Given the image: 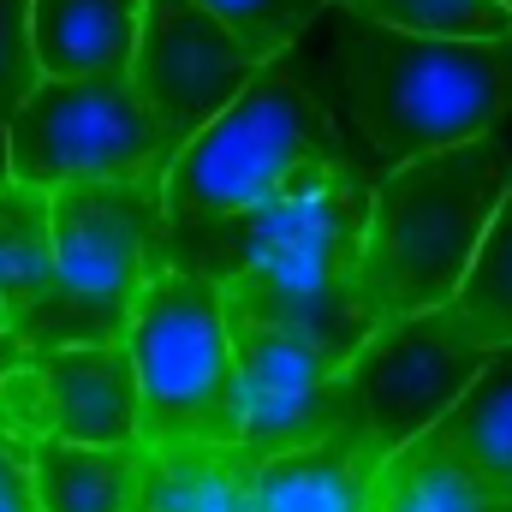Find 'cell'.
Here are the masks:
<instances>
[{
	"instance_id": "27",
	"label": "cell",
	"mask_w": 512,
	"mask_h": 512,
	"mask_svg": "<svg viewBox=\"0 0 512 512\" xmlns=\"http://www.w3.org/2000/svg\"><path fill=\"white\" fill-rule=\"evenodd\" d=\"M0 334H6V316H0Z\"/></svg>"
},
{
	"instance_id": "1",
	"label": "cell",
	"mask_w": 512,
	"mask_h": 512,
	"mask_svg": "<svg viewBox=\"0 0 512 512\" xmlns=\"http://www.w3.org/2000/svg\"><path fill=\"white\" fill-rule=\"evenodd\" d=\"M286 66L322 102L364 173L501 137L512 114V36L435 42L328 6Z\"/></svg>"
},
{
	"instance_id": "20",
	"label": "cell",
	"mask_w": 512,
	"mask_h": 512,
	"mask_svg": "<svg viewBox=\"0 0 512 512\" xmlns=\"http://www.w3.org/2000/svg\"><path fill=\"white\" fill-rule=\"evenodd\" d=\"M352 18H370L382 30L435 36V42H501L512 36V18L501 0H334Z\"/></svg>"
},
{
	"instance_id": "13",
	"label": "cell",
	"mask_w": 512,
	"mask_h": 512,
	"mask_svg": "<svg viewBox=\"0 0 512 512\" xmlns=\"http://www.w3.org/2000/svg\"><path fill=\"white\" fill-rule=\"evenodd\" d=\"M60 304V262H54V197L30 185L0 191V316L6 334L30 352L42 346Z\"/></svg>"
},
{
	"instance_id": "16",
	"label": "cell",
	"mask_w": 512,
	"mask_h": 512,
	"mask_svg": "<svg viewBox=\"0 0 512 512\" xmlns=\"http://www.w3.org/2000/svg\"><path fill=\"white\" fill-rule=\"evenodd\" d=\"M143 447H72L42 441L30 453L42 512H137L143 507Z\"/></svg>"
},
{
	"instance_id": "8",
	"label": "cell",
	"mask_w": 512,
	"mask_h": 512,
	"mask_svg": "<svg viewBox=\"0 0 512 512\" xmlns=\"http://www.w3.org/2000/svg\"><path fill=\"white\" fill-rule=\"evenodd\" d=\"M489 346L471 340L459 310H429L411 322L376 328L364 352L352 358V405L358 423L382 441V453H399L423 435H435L471 382L489 370Z\"/></svg>"
},
{
	"instance_id": "11",
	"label": "cell",
	"mask_w": 512,
	"mask_h": 512,
	"mask_svg": "<svg viewBox=\"0 0 512 512\" xmlns=\"http://www.w3.org/2000/svg\"><path fill=\"white\" fill-rule=\"evenodd\" d=\"M30 370L42 387L48 441L143 447L137 364L126 346H54V352H30Z\"/></svg>"
},
{
	"instance_id": "26",
	"label": "cell",
	"mask_w": 512,
	"mask_h": 512,
	"mask_svg": "<svg viewBox=\"0 0 512 512\" xmlns=\"http://www.w3.org/2000/svg\"><path fill=\"white\" fill-rule=\"evenodd\" d=\"M501 6H507V18H512V0H501Z\"/></svg>"
},
{
	"instance_id": "21",
	"label": "cell",
	"mask_w": 512,
	"mask_h": 512,
	"mask_svg": "<svg viewBox=\"0 0 512 512\" xmlns=\"http://www.w3.org/2000/svg\"><path fill=\"white\" fill-rule=\"evenodd\" d=\"M191 6L215 12L262 66H274V60H286V54L322 24V12H328L334 0H191Z\"/></svg>"
},
{
	"instance_id": "10",
	"label": "cell",
	"mask_w": 512,
	"mask_h": 512,
	"mask_svg": "<svg viewBox=\"0 0 512 512\" xmlns=\"http://www.w3.org/2000/svg\"><path fill=\"white\" fill-rule=\"evenodd\" d=\"M256 78H262V60L215 12H203L191 0H149L137 60H131V84H137L143 114L161 131L167 167L179 161V149L191 137H203L215 126Z\"/></svg>"
},
{
	"instance_id": "23",
	"label": "cell",
	"mask_w": 512,
	"mask_h": 512,
	"mask_svg": "<svg viewBox=\"0 0 512 512\" xmlns=\"http://www.w3.org/2000/svg\"><path fill=\"white\" fill-rule=\"evenodd\" d=\"M30 453H36V441L12 435V429L0 423V512H42V507H36Z\"/></svg>"
},
{
	"instance_id": "4",
	"label": "cell",
	"mask_w": 512,
	"mask_h": 512,
	"mask_svg": "<svg viewBox=\"0 0 512 512\" xmlns=\"http://www.w3.org/2000/svg\"><path fill=\"white\" fill-rule=\"evenodd\" d=\"M352 161L334 120L322 114V102L292 78L286 60L262 66L251 90L179 149V161L167 167V227H215V221H239L262 203L298 191L304 179L328 173Z\"/></svg>"
},
{
	"instance_id": "7",
	"label": "cell",
	"mask_w": 512,
	"mask_h": 512,
	"mask_svg": "<svg viewBox=\"0 0 512 512\" xmlns=\"http://www.w3.org/2000/svg\"><path fill=\"white\" fill-rule=\"evenodd\" d=\"M12 179L30 191L72 185H131L161 179V131L143 114L137 84L126 78H42L36 96L6 120Z\"/></svg>"
},
{
	"instance_id": "25",
	"label": "cell",
	"mask_w": 512,
	"mask_h": 512,
	"mask_svg": "<svg viewBox=\"0 0 512 512\" xmlns=\"http://www.w3.org/2000/svg\"><path fill=\"white\" fill-rule=\"evenodd\" d=\"M12 185V131H6V114H0V191Z\"/></svg>"
},
{
	"instance_id": "14",
	"label": "cell",
	"mask_w": 512,
	"mask_h": 512,
	"mask_svg": "<svg viewBox=\"0 0 512 512\" xmlns=\"http://www.w3.org/2000/svg\"><path fill=\"white\" fill-rule=\"evenodd\" d=\"M149 0H30L42 78H126Z\"/></svg>"
},
{
	"instance_id": "19",
	"label": "cell",
	"mask_w": 512,
	"mask_h": 512,
	"mask_svg": "<svg viewBox=\"0 0 512 512\" xmlns=\"http://www.w3.org/2000/svg\"><path fill=\"white\" fill-rule=\"evenodd\" d=\"M453 310H459V322L471 328L477 346H489V352L512 346V185L501 197V209H495V221H489V239L471 262Z\"/></svg>"
},
{
	"instance_id": "17",
	"label": "cell",
	"mask_w": 512,
	"mask_h": 512,
	"mask_svg": "<svg viewBox=\"0 0 512 512\" xmlns=\"http://www.w3.org/2000/svg\"><path fill=\"white\" fill-rule=\"evenodd\" d=\"M256 471L245 447H161L143 459L137 512H256Z\"/></svg>"
},
{
	"instance_id": "9",
	"label": "cell",
	"mask_w": 512,
	"mask_h": 512,
	"mask_svg": "<svg viewBox=\"0 0 512 512\" xmlns=\"http://www.w3.org/2000/svg\"><path fill=\"white\" fill-rule=\"evenodd\" d=\"M233 358H239V447L256 465L316 447L358 423L352 405V358L328 352L310 334L233 316Z\"/></svg>"
},
{
	"instance_id": "24",
	"label": "cell",
	"mask_w": 512,
	"mask_h": 512,
	"mask_svg": "<svg viewBox=\"0 0 512 512\" xmlns=\"http://www.w3.org/2000/svg\"><path fill=\"white\" fill-rule=\"evenodd\" d=\"M24 364H30V346H24V340H12V334H0V387L12 382Z\"/></svg>"
},
{
	"instance_id": "6",
	"label": "cell",
	"mask_w": 512,
	"mask_h": 512,
	"mask_svg": "<svg viewBox=\"0 0 512 512\" xmlns=\"http://www.w3.org/2000/svg\"><path fill=\"white\" fill-rule=\"evenodd\" d=\"M143 447H239V358L215 280L167 268L131 316Z\"/></svg>"
},
{
	"instance_id": "15",
	"label": "cell",
	"mask_w": 512,
	"mask_h": 512,
	"mask_svg": "<svg viewBox=\"0 0 512 512\" xmlns=\"http://www.w3.org/2000/svg\"><path fill=\"white\" fill-rule=\"evenodd\" d=\"M370 512H512V489L489 483L435 429V435L387 453L382 477L370 489Z\"/></svg>"
},
{
	"instance_id": "2",
	"label": "cell",
	"mask_w": 512,
	"mask_h": 512,
	"mask_svg": "<svg viewBox=\"0 0 512 512\" xmlns=\"http://www.w3.org/2000/svg\"><path fill=\"white\" fill-rule=\"evenodd\" d=\"M376 173L340 161L239 221L173 233V268L221 286L233 316L274 322L358 358L376 334L364 310V233Z\"/></svg>"
},
{
	"instance_id": "18",
	"label": "cell",
	"mask_w": 512,
	"mask_h": 512,
	"mask_svg": "<svg viewBox=\"0 0 512 512\" xmlns=\"http://www.w3.org/2000/svg\"><path fill=\"white\" fill-rule=\"evenodd\" d=\"M441 441L459 447L489 483L512 489V346L489 358V370L471 382V393L441 423Z\"/></svg>"
},
{
	"instance_id": "22",
	"label": "cell",
	"mask_w": 512,
	"mask_h": 512,
	"mask_svg": "<svg viewBox=\"0 0 512 512\" xmlns=\"http://www.w3.org/2000/svg\"><path fill=\"white\" fill-rule=\"evenodd\" d=\"M42 84L36 42H30V0H0V114L12 120Z\"/></svg>"
},
{
	"instance_id": "12",
	"label": "cell",
	"mask_w": 512,
	"mask_h": 512,
	"mask_svg": "<svg viewBox=\"0 0 512 512\" xmlns=\"http://www.w3.org/2000/svg\"><path fill=\"white\" fill-rule=\"evenodd\" d=\"M382 465V441L364 423H346L316 447L268 459L256 471V512H370Z\"/></svg>"
},
{
	"instance_id": "3",
	"label": "cell",
	"mask_w": 512,
	"mask_h": 512,
	"mask_svg": "<svg viewBox=\"0 0 512 512\" xmlns=\"http://www.w3.org/2000/svg\"><path fill=\"white\" fill-rule=\"evenodd\" d=\"M512 185L507 137L376 173L364 233V310L376 328L447 310Z\"/></svg>"
},
{
	"instance_id": "5",
	"label": "cell",
	"mask_w": 512,
	"mask_h": 512,
	"mask_svg": "<svg viewBox=\"0 0 512 512\" xmlns=\"http://www.w3.org/2000/svg\"><path fill=\"white\" fill-rule=\"evenodd\" d=\"M60 304L36 352L54 346H126L137 298L173 268L167 173L131 185L54 191Z\"/></svg>"
}]
</instances>
